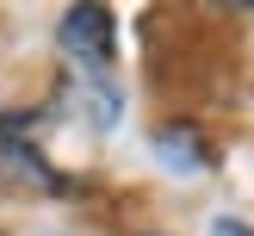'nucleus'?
Segmentation results:
<instances>
[{"label": "nucleus", "instance_id": "f257e3e1", "mask_svg": "<svg viewBox=\"0 0 254 236\" xmlns=\"http://www.w3.org/2000/svg\"><path fill=\"white\" fill-rule=\"evenodd\" d=\"M62 56L74 62V75H106L112 69V50H118V25H112L106 6H74L62 19Z\"/></svg>", "mask_w": 254, "mask_h": 236}, {"label": "nucleus", "instance_id": "f03ea898", "mask_svg": "<svg viewBox=\"0 0 254 236\" xmlns=\"http://www.w3.org/2000/svg\"><path fill=\"white\" fill-rule=\"evenodd\" d=\"M68 106L81 112L87 124H93V131H112V124H118V87L106 81V75H74L68 81Z\"/></svg>", "mask_w": 254, "mask_h": 236}, {"label": "nucleus", "instance_id": "7ed1b4c3", "mask_svg": "<svg viewBox=\"0 0 254 236\" xmlns=\"http://www.w3.org/2000/svg\"><path fill=\"white\" fill-rule=\"evenodd\" d=\"M155 149H161V161H168V168H205V149H198V137L192 131H161L155 137Z\"/></svg>", "mask_w": 254, "mask_h": 236}, {"label": "nucleus", "instance_id": "20e7f679", "mask_svg": "<svg viewBox=\"0 0 254 236\" xmlns=\"http://www.w3.org/2000/svg\"><path fill=\"white\" fill-rule=\"evenodd\" d=\"M211 236H254L242 218H211Z\"/></svg>", "mask_w": 254, "mask_h": 236}]
</instances>
